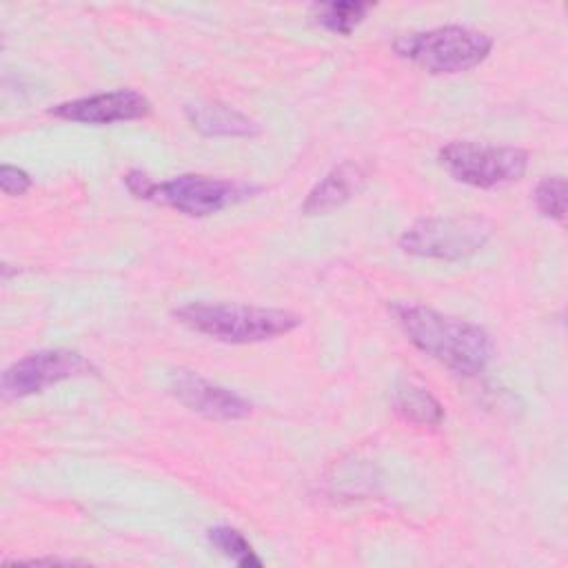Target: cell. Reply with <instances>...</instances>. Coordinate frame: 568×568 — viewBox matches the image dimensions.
I'll list each match as a JSON object with an SVG mask.
<instances>
[{"label": "cell", "mask_w": 568, "mask_h": 568, "mask_svg": "<svg viewBox=\"0 0 568 568\" xmlns=\"http://www.w3.org/2000/svg\"><path fill=\"white\" fill-rule=\"evenodd\" d=\"M390 313L415 348L453 373L473 377L493 359V337L479 324L439 313L417 302H395Z\"/></svg>", "instance_id": "6da1fadb"}, {"label": "cell", "mask_w": 568, "mask_h": 568, "mask_svg": "<svg viewBox=\"0 0 568 568\" xmlns=\"http://www.w3.org/2000/svg\"><path fill=\"white\" fill-rule=\"evenodd\" d=\"M173 317L195 333L226 344H255L295 331L302 317L284 308H266L229 302H191L173 311Z\"/></svg>", "instance_id": "7a4b0ae2"}, {"label": "cell", "mask_w": 568, "mask_h": 568, "mask_svg": "<svg viewBox=\"0 0 568 568\" xmlns=\"http://www.w3.org/2000/svg\"><path fill=\"white\" fill-rule=\"evenodd\" d=\"M124 184L140 200L164 204L191 217L213 215L226 206L251 197L257 191V186L246 182L222 180L200 173H182L171 180L155 182L140 169H131L124 175Z\"/></svg>", "instance_id": "3957f363"}, {"label": "cell", "mask_w": 568, "mask_h": 568, "mask_svg": "<svg viewBox=\"0 0 568 568\" xmlns=\"http://www.w3.org/2000/svg\"><path fill=\"white\" fill-rule=\"evenodd\" d=\"M393 49L399 58L422 67L428 73L453 75L481 64L493 51V38L470 27L446 24L402 33L393 40Z\"/></svg>", "instance_id": "277c9868"}, {"label": "cell", "mask_w": 568, "mask_h": 568, "mask_svg": "<svg viewBox=\"0 0 568 568\" xmlns=\"http://www.w3.org/2000/svg\"><path fill=\"white\" fill-rule=\"evenodd\" d=\"M493 235V224L479 215L422 217L399 235V248L417 257L457 262L475 255Z\"/></svg>", "instance_id": "5b68a950"}, {"label": "cell", "mask_w": 568, "mask_h": 568, "mask_svg": "<svg viewBox=\"0 0 568 568\" xmlns=\"http://www.w3.org/2000/svg\"><path fill=\"white\" fill-rule=\"evenodd\" d=\"M439 164L457 180L477 189H497L524 178L528 153L517 146L455 140L439 149Z\"/></svg>", "instance_id": "8992f818"}, {"label": "cell", "mask_w": 568, "mask_h": 568, "mask_svg": "<svg viewBox=\"0 0 568 568\" xmlns=\"http://www.w3.org/2000/svg\"><path fill=\"white\" fill-rule=\"evenodd\" d=\"M89 373H95V368L78 351L44 348L29 353L22 359L7 366L0 377V390L4 399H22L42 393L44 388L58 382L82 377Z\"/></svg>", "instance_id": "52a82bcc"}, {"label": "cell", "mask_w": 568, "mask_h": 568, "mask_svg": "<svg viewBox=\"0 0 568 568\" xmlns=\"http://www.w3.org/2000/svg\"><path fill=\"white\" fill-rule=\"evenodd\" d=\"M151 113V102L135 89H115L106 93L84 95L67 102H58L49 109V115L82 122V124H113L140 120Z\"/></svg>", "instance_id": "ba28073f"}, {"label": "cell", "mask_w": 568, "mask_h": 568, "mask_svg": "<svg viewBox=\"0 0 568 568\" xmlns=\"http://www.w3.org/2000/svg\"><path fill=\"white\" fill-rule=\"evenodd\" d=\"M171 393L193 413H200L209 419L235 422L251 415L253 406L246 397L237 395L231 388L213 384L191 371H175L169 382Z\"/></svg>", "instance_id": "9c48e42d"}, {"label": "cell", "mask_w": 568, "mask_h": 568, "mask_svg": "<svg viewBox=\"0 0 568 568\" xmlns=\"http://www.w3.org/2000/svg\"><path fill=\"white\" fill-rule=\"evenodd\" d=\"M368 182V171L355 160H346L333 166L306 195L302 204L304 215H322L344 206L353 200Z\"/></svg>", "instance_id": "30bf717a"}, {"label": "cell", "mask_w": 568, "mask_h": 568, "mask_svg": "<svg viewBox=\"0 0 568 568\" xmlns=\"http://www.w3.org/2000/svg\"><path fill=\"white\" fill-rule=\"evenodd\" d=\"M186 118L202 135H224V138H251L260 133V126L242 111L215 102L202 100L186 106Z\"/></svg>", "instance_id": "8fae6325"}, {"label": "cell", "mask_w": 568, "mask_h": 568, "mask_svg": "<svg viewBox=\"0 0 568 568\" xmlns=\"http://www.w3.org/2000/svg\"><path fill=\"white\" fill-rule=\"evenodd\" d=\"M390 404H393V410L410 424L439 426L444 419L442 404L424 386L410 379H402L395 384Z\"/></svg>", "instance_id": "7c38bea8"}, {"label": "cell", "mask_w": 568, "mask_h": 568, "mask_svg": "<svg viewBox=\"0 0 568 568\" xmlns=\"http://www.w3.org/2000/svg\"><path fill=\"white\" fill-rule=\"evenodd\" d=\"M368 9L371 2H320L311 7L315 22L339 36H348L366 18Z\"/></svg>", "instance_id": "4fadbf2b"}, {"label": "cell", "mask_w": 568, "mask_h": 568, "mask_svg": "<svg viewBox=\"0 0 568 568\" xmlns=\"http://www.w3.org/2000/svg\"><path fill=\"white\" fill-rule=\"evenodd\" d=\"M206 537L213 548H217L226 559L242 568H260L262 559L255 555L248 539L231 526H213L206 530Z\"/></svg>", "instance_id": "5bb4252c"}, {"label": "cell", "mask_w": 568, "mask_h": 568, "mask_svg": "<svg viewBox=\"0 0 568 568\" xmlns=\"http://www.w3.org/2000/svg\"><path fill=\"white\" fill-rule=\"evenodd\" d=\"M535 204L544 217L564 222L566 215V180L564 175H548L535 189Z\"/></svg>", "instance_id": "9a60e30c"}, {"label": "cell", "mask_w": 568, "mask_h": 568, "mask_svg": "<svg viewBox=\"0 0 568 568\" xmlns=\"http://www.w3.org/2000/svg\"><path fill=\"white\" fill-rule=\"evenodd\" d=\"M0 189L4 195H22L31 189V175L24 169L2 164L0 166Z\"/></svg>", "instance_id": "2e32d148"}]
</instances>
